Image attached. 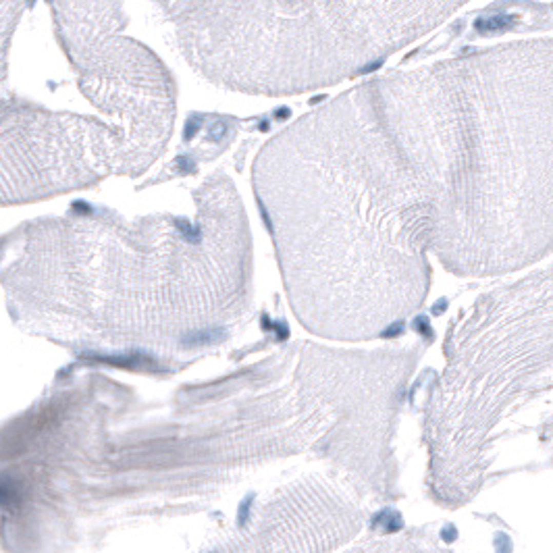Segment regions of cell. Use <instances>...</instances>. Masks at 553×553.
<instances>
[{
	"label": "cell",
	"instance_id": "1",
	"mask_svg": "<svg viewBox=\"0 0 553 553\" xmlns=\"http://www.w3.org/2000/svg\"><path fill=\"white\" fill-rule=\"evenodd\" d=\"M516 25V17L514 15H493V17H483L474 23V29L481 33H491V31H505Z\"/></svg>",
	"mask_w": 553,
	"mask_h": 553
}]
</instances>
